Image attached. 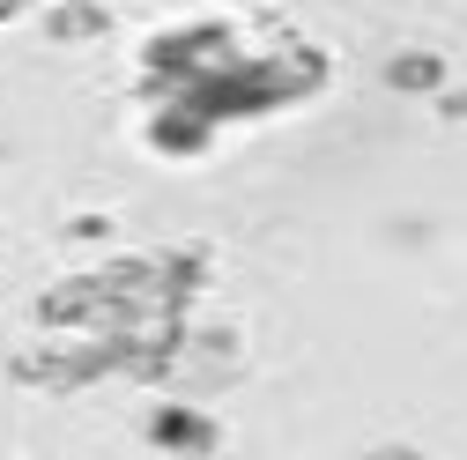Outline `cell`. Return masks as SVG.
Returning <instances> with one entry per match:
<instances>
[{
  "label": "cell",
  "instance_id": "obj_1",
  "mask_svg": "<svg viewBox=\"0 0 467 460\" xmlns=\"http://www.w3.org/2000/svg\"><path fill=\"white\" fill-rule=\"evenodd\" d=\"M230 52H238V37H230V23H179V30H163L141 45V97L149 104H171L186 82H201L208 68H223Z\"/></svg>",
  "mask_w": 467,
  "mask_h": 460
},
{
  "label": "cell",
  "instance_id": "obj_2",
  "mask_svg": "<svg viewBox=\"0 0 467 460\" xmlns=\"http://www.w3.org/2000/svg\"><path fill=\"white\" fill-rule=\"evenodd\" d=\"M8 379L16 386H37V393H82L97 379H111V341L104 334H75V341H45V350H23L8 357Z\"/></svg>",
  "mask_w": 467,
  "mask_h": 460
},
{
  "label": "cell",
  "instance_id": "obj_3",
  "mask_svg": "<svg viewBox=\"0 0 467 460\" xmlns=\"http://www.w3.org/2000/svg\"><path fill=\"white\" fill-rule=\"evenodd\" d=\"M141 438H149L156 453H171V460H208V453H215V416L186 409V401H163V409L141 416Z\"/></svg>",
  "mask_w": 467,
  "mask_h": 460
},
{
  "label": "cell",
  "instance_id": "obj_4",
  "mask_svg": "<svg viewBox=\"0 0 467 460\" xmlns=\"http://www.w3.org/2000/svg\"><path fill=\"white\" fill-rule=\"evenodd\" d=\"M208 275H215L208 246H163V253H156V298H163V312H171V319H186L193 298L208 290Z\"/></svg>",
  "mask_w": 467,
  "mask_h": 460
},
{
  "label": "cell",
  "instance_id": "obj_5",
  "mask_svg": "<svg viewBox=\"0 0 467 460\" xmlns=\"http://www.w3.org/2000/svg\"><path fill=\"white\" fill-rule=\"evenodd\" d=\"M37 327H52V334H82V327H97V275L52 282V290L37 298Z\"/></svg>",
  "mask_w": 467,
  "mask_h": 460
},
{
  "label": "cell",
  "instance_id": "obj_6",
  "mask_svg": "<svg viewBox=\"0 0 467 460\" xmlns=\"http://www.w3.org/2000/svg\"><path fill=\"white\" fill-rule=\"evenodd\" d=\"M141 134H149V149H156V156H208V141H215V127H208V120H193L186 104H156Z\"/></svg>",
  "mask_w": 467,
  "mask_h": 460
},
{
  "label": "cell",
  "instance_id": "obj_7",
  "mask_svg": "<svg viewBox=\"0 0 467 460\" xmlns=\"http://www.w3.org/2000/svg\"><path fill=\"white\" fill-rule=\"evenodd\" d=\"M104 30H111L104 0H60V8H45V37L52 45H97Z\"/></svg>",
  "mask_w": 467,
  "mask_h": 460
},
{
  "label": "cell",
  "instance_id": "obj_8",
  "mask_svg": "<svg viewBox=\"0 0 467 460\" xmlns=\"http://www.w3.org/2000/svg\"><path fill=\"white\" fill-rule=\"evenodd\" d=\"M386 89H393V97H438V89H445V60L423 52V45H408V52L386 60Z\"/></svg>",
  "mask_w": 467,
  "mask_h": 460
},
{
  "label": "cell",
  "instance_id": "obj_9",
  "mask_svg": "<svg viewBox=\"0 0 467 460\" xmlns=\"http://www.w3.org/2000/svg\"><path fill=\"white\" fill-rule=\"evenodd\" d=\"M438 120H452V127H467V89H438Z\"/></svg>",
  "mask_w": 467,
  "mask_h": 460
},
{
  "label": "cell",
  "instance_id": "obj_10",
  "mask_svg": "<svg viewBox=\"0 0 467 460\" xmlns=\"http://www.w3.org/2000/svg\"><path fill=\"white\" fill-rule=\"evenodd\" d=\"M364 460H431V453H423V445H371Z\"/></svg>",
  "mask_w": 467,
  "mask_h": 460
},
{
  "label": "cell",
  "instance_id": "obj_11",
  "mask_svg": "<svg viewBox=\"0 0 467 460\" xmlns=\"http://www.w3.org/2000/svg\"><path fill=\"white\" fill-rule=\"evenodd\" d=\"M104 230H111L104 215H75V223H67V238H104Z\"/></svg>",
  "mask_w": 467,
  "mask_h": 460
},
{
  "label": "cell",
  "instance_id": "obj_12",
  "mask_svg": "<svg viewBox=\"0 0 467 460\" xmlns=\"http://www.w3.org/2000/svg\"><path fill=\"white\" fill-rule=\"evenodd\" d=\"M23 16V0H0V23H16Z\"/></svg>",
  "mask_w": 467,
  "mask_h": 460
}]
</instances>
